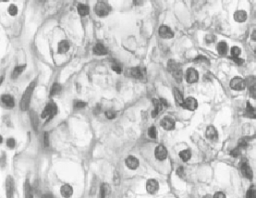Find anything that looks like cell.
I'll use <instances>...</instances> for the list:
<instances>
[{"mask_svg":"<svg viewBox=\"0 0 256 198\" xmlns=\"http://www.w3.org/2000/svg\"><path fill=\"white\" fill-rule=\"evenodd\" d=\"M35 85H36V82L33 81L28 85V87L26 89L25 92L23 93V96L21 97V103H20V107H21V109L22 111H26L29 109V104H30L33 92L34 91Z\"/></svg>","mask_w":256,"mask_h":198,"instance_id":"1","label":"cell"},{"mask_svg":"<svg viewBox=\"0 0 256 198\" xmlns=\"http://www.w3.org/2000/svg\"><path fill=\"white\" fill-rule=\"evenodd\" d=\"M57 114V107L53 102H50L45 106L42 112L41 117L43 119H47V121L51 120Z\"/></svg>","mask_w":256,"mask_h":198,"instance_id":"2","label":"cell"},{"mask_svg":"<svg viewBox=\"0 0 256 198\" xmlns=\"http://www.w3.org/2000/svg\"><path fill=\"white\" fill-rule=\"evenodd\" d=\"M246 86L248 87L250 96L255 99L256 98V77L254 75H249L245 79Z\"/></svg>","mask_w":256,"mask_h":198,"instance_id":"3","label":"cell"},{"mask_svg":"<svg viewBox=\"0 0 256 198\" xmlns=\"http://www.w3.org/2000/svg\"><path fill=\"white\" fill-rule=\"evenodd\" d=\"M230 86L234 91H242L246 87L245 80L241 77H234L230 82Z\"/></svg>","mask_w":256,"mask_h":198,"instance_id":"4","label":"cell"},{"mask_svg":"<svg viewBox=\"0 0 256 198\" xmlns=\"http://www.w3.org/2000/svg\"><path fill=\"white\" fill-rule=\"evenodd\" d=\"M110 11V8L104 2L97 3L95 6V12L98 16H106Z\"/></svg>","mask_w":256,"mask_h":198,"instance_id":"5","label":"cell"},{"mask_svg":"<svg viewBox=\"0 0 256 198\" xmlns=\"http://www.w3.org/2000/svg\"><path fill=\"white\" fill-rule=\"evenodd\" d=\"M185 77H186V80L188 83L193 84V83H195V82L198 81V80H199V74H198V72H197L195 68H188V70L186 71Z\"/></svg>","mask_w":256,"mask_h":198,"instance_id":"6","label":"cell"},{"mask_svg":"<svg viewBox=\"0 0 256 198\" xmlns=\"http://www.w3.org/2000/svg\"><path fill=\"white\" fill-rule=\"evenodd\" d=\"M182 107L190 111H194L198 107V102H197V100L194 97H188L186 99H185Z\"/></svg>","mask_w":256,"mask_h":198,"instance_id":"7","label":"cell"},{"mask_svg":"<svg viewBox=\"0 0 256 198\" xmlns=\"http://www.w3.org/2000/svg\"><path fill=\"white\" fill-rule=\"evenodd\" d=\"M5 189H6V196L8 198H11L13 197L15 190V182L13 178L11 176H8L5 182Z\"/></svg>","mask_w":256,"mask_h":198,"instance_id":"8","label":"cell"},{"mask_svg":"<svg viewBox=\"0 0 256 198\" xmlns=\"http://www.w3.org/2000/svg\"><path fill=\"white\" fill-rule=\"evenodd\" d=\"M155 156L159 161H164L167 157V150L163 145H158L155 150Z\"/></svg>","mask_w":256,"mask_h":198,"instance_id":"9","label":"cell"},{"mask_svg":"<svg viewBox=\"0 0 256 198\" xmlns=\"http://www.w3.org/2000/svg\"><path fill=\"white\" fill-rule=\"evenodd\" d=\"M158 34H159L160 37L163 38V39H172L174 36L173 32L171 30V28L167 26H160L158 30Z\"/></svg>","mask_w":256,"mask_h":198,"instance_id":"10","label":"cell"},{"mask_svg":"<svg viewBox=\"0 0 256 198\" xmlns=\"http://www.w3.org/2000/svg\"><path fill=\"white\" fill-rule=\"evenodd\" d=\"M146 190L150 194H155L159 190V183L155 179H149L146 183Z\"/></svg>","mask_w":256,"mask_h":198,"instance_id":"11","label":"cell"},{"mask_svg":"<svg viewBox=\"0 0 256 198\" xmlns=\"http://www.w3.org/2000/svg\"><path fill=\"white\" fill-rule=\"evenodd\" d=\"M241 171H242V175L248 179H252L253 178V171L251 167H249L247 161H243L241 165Z\"/></svg>","mask_w":256,"mask_h":198,"instance_id":"12","label":"cell"},{"mask_svg":"<svg viewBox=\"0 0 256 198\" xmlns=\"http://www.w3.org/2000/svg\"><path fill=\"white\" fill-rule=\"evenodd\" d=\"M125 165L128 168L132 170H136L139 167V161L135 156H130L125 159Z\"/></svg>","mask_w":256,"mask_h":198,"instance_id":"13","label":"cell"},{"mask_svg":"<svg viewBox=\"0 0 256 198\" xmlns=\"http://www.w3.org/2000/svg\"><path fill=\"white\" fill-rule=\"evenodd\" d=\"M160 126L166 131H171L175 127V122L171 118H164L160 121Z\"/></svg>","mask_w":256,"mask_h":198,"instance_id":"14","label":"cell"},{"mask_svg":"<svg viewBox=\"0 0 256 198\" xmlns=\"http://www.w3.org/2000/svg\"><path fill=\"white\" fill-rule=\"evenodd\" d=\"M206 136L208 137V139L210 140H213V141H216L218 139V132L215 128L214 126H209L208 128H207V131H206Z\"/></svg>","mask_w":256,"mask_h":198,"instance_id":"15","label":"cell"},{"mask_svg":"<svg viewBox=\"0 0 256 198\" xmlns=\"http://www.w3.org/2000/svg\"><path fill=\"white\" fill-rule=\"evenodd\" d=\"M152 102H153V104H154L155 109H154V110L152 111L151 115H152L153 118H155V117H156V116L158 115V114H159L160 112L162 110L163 104L161 103L160 100H157V99H153Z\"/></svg>","mask_w":256,"mask_h":198,"instance_id":"16","label":"cell"},{"mask_svg":"<svg viewBox=\"0 0 256 198\" xmlns=\"http://www.w3.org/2000/svg\"><path fill=\"white\" fill-rule=\"evenodd\" d=\"M248 18V15L245 10H237L234 14V19L237 22H244Z\"/></svg>","mask_w":256,"mask_h":198,"instance_id":"17","label":"cell"},{"mask_svg":"<svg viewBox=\"0 0 256 198\" xmlns=\"http://www.w3.org/2000/svg\"><path fill=\"white\" fill-rule=\"evenodd\" d=\"M245 116L252 118V119H256V111L255 109L249 103V102H247L246 105V109H245Z\"/></svg>","mask_w":256,"mask_h":198,"instance_id":"18","label":"cell"},{"mask_svg":"<svg viewBox=\"0 0 256 198\" xmlns=\"http://www.w3.org/2000/svg\"><path fill=\"white\" fill-rule=\"evenodd\" d=\"M61 194L63 197H70L73 195V188L69 184H64L60 189Z\"/></svg>","mask_w":256,"mask_h":198,"instance_id":"19","label":"cell"},{"mask_svg":"<svg viewBox=\"0 0 256 198\" xmlns=\"http://www.w3.org/2000/svg\"><path fill=\"white\" fill-rule=\"evenodd\" d=\"M69 48H70L69 43L68 41L62 40L60 43H59V44H58V49H57L58 53H60V54H64V53H66V52H68V51H69Z\"/></svg>","mask_w":256,"mask_h":198,"instance_id":"20","label":"cell"},{"mask_svg":"<svg viewBox=\"0 0 256 198\" xmlns=\"http://www.w3.org/2000/svg\"><path fill=\"white\" fill-rule=\"evenodd\" d=\"M173 96H174V98H175L176 102H177L179 106H183L185 99H184L183 95H182V93L180 92L179 89L173 88Z\"/></svg>","mask_w":256,"mask_h":198,"instance_id":"21","label":"cell"},{"mask_svg":"<svg viewBox=\"0 0 256 198\" xmlns=\"http://www.w3.org/2000/svg\"><path fill=\"white\" fill-rule=\"evenodd\" d=\"M93 52H94V54L97 55V56H104V55L107 54V50L104 47V45L98 43L93 48Z\"/></svg>","mask_w":256,"mask_h":198,"instance_id":"22","label":"cell"},{"mask_svg":"<svg viewBox=\"0 0 256 198\" xmlns=\"http://www.w3.org/2000/svg\"><path fill=\"white\" fill-rule=\"evenodd\" d=\"M2 102H4L7 107L13 108L15 106V100L14 98L10 95H3L2 96Z\"/></svg>","mask_w":256,"mask_h":198,"instance_id":"23","label":"cell"},{"mask_svg":"<svg viewBox=\"0 0 256 198\" xmlns=\"http://www.w3.org/2000/svg\"><path fill=\"white\" fill-rule=\"evenodd\" d=\"M217 50L219 52V54L221 55V56H225V55L227 54V51H228V45L225 42V41H221L217 45Z\"/></svg>","mask_w":256,"mask_h":198,"instance_id":"24","label":"cell"},{"mask_svg":"<svg viewBox=\"0 0 256 198\" xmlns=\"http://www.w3.org/2000/svg\"><path fill=\"white\" fill-rule=\"evenodd\" d=\"M131 75L132 77H134L135 79L140 80L144 77V71L141 68L136 67V68H132L131 69Z\"/></svg>","mask_w":256,"mask_h":198,"instance_id":"25","label":"cell"},{"mask_svg":"<svg viewBox=\"0 0 256 198\" xmlns=\"http://www.w3.org/2000/svg\"><path fill=\"white\" fill-rule=\"evenodd\" d=\"M77 9H78V13L81 16H85L90 13L89 7L85 4H79L78 7H77Z\"/></svg>","mask_w":256,"mask_h":198,"instance_id":"26","label":"cell"},{"mask_svg":"<svg viewBox=\"0 0 256 198\" xmlns=\"http://www.w3.org/2000/svg\"><path fill=\"white\" fill-rule=\"evenodd\" d=\"M110 186L108 184H102L101 187H100V194H101V197H106L109 195L110 193Z\"/></svg>","mask_w":256,"mask_h":198,"instance_id":"27","label":"cell"},{"mask_svg":"<svg viewBox=\"0 0 256 198\" xmlns=\"http://www.w3.org/2000/svg\"><path fill=\"white\" fill-rule=\"evenodd\" d=\"M179 68H180V66L177 61H174V60H169L168 61V62H167V69H168L169 72L173 73V72H174L175 70H177Z\"/></svg>","mask_w":256,"mask_h":198,"instance_id":"28","label":"cell"},{"mask_svg":"<svg viewBox=\"0 0 256 198\" xmlns=\"http://www.w3.org/2000/svg\"><path fill=\"white\" fill-rule=\"evenodd\" d=\"M26 68V65H21V66H17L14 68L12 72V79H16L22 74L24 69Z\"/></svg>","mask_w":256,"mask_h":198,"instance_id":"29","label":"cell"},{"mask_svg":"<svg viewBox=\"0 0 256 198\" xmlns=\"http://www.w3.org/2000/svg\"><path fill=\"white\" fill-rule=\"evenodd\" d=\"M179 157H180V159H181L183 161H185V162L188 161L191 158V152H190V150H182V151L179 153Z\"/></svg>","mask_w":256,"mask_h":198,"instance_id":"30","label":"cell"},{"mask_svg":"<svg viewBox=\"0 0 256 198\" xmlns=\"http://www.w3.org/2000/svg\"><path fill=\"white\" fill-rule=\"evenodd\" d=\"M172 74H173V77L174 78V80L178 82V83L182 82V79H183V72H182V69H181V68H179V69L175 70V71L173 72Z\"/></svg>","mask_w":256,"mask_h":198,"instance_id":"31","label":"cell"},{"mask_svg":"<svg viewBox=\"0 0 256 198\" xmlns=\"http://www.w3.org/2000/svg\"><path fill=\"white\" fill-rule=\"evenodd\" d=\"M61 90H62V87L59 84H57V83L53 84V85L51 86V89H50V96H51L58 94L61 91Z\"/></svg>","mask_w":256,"mask_h":198,"instance_id":"32","label":"cell"},{"mask_svg":"<svg viewBox=\"0 0 256 198\" xmlns=\"http://www.w3.org/2000/svg\"><path fill=\"white\" fill-rule=\"evenodd\" d=\"M24 191H25V197H32L33 195H32V188H31V185L29 184V181L27 180L26 183L24 184Z\"/></svg>","mask_w":256,"mask_h":198,"instance_id":"33","label":"cell"},{"mask_svg":"<svg viewBox=\"0 0 256 198\" xmlns=\"http://www.w3.org/2000/svg\"><path fill=\"white\" fill-rule=\"evenodd\" d=\"M31 121H32V124H33V126L35 129V131H37V128H38V125H39V120H38V117H37V115L35 114L34 112H33L31 114Z\"/></svg>","mask_w":256,"mask_h":198,"instance_id":"34","label":"cell"},{"mask_svg":"<svg viewBox=\"0 0 256 198\" xmlns=\"http://www.w3.org/2000/svg\"><path fill=\"white\" fill-rule=\"evenodd\" d=\"M241 54V49L238 46H233L230 50V55L232 57H238Z\"/></svg>","mask_w":256,"mask_h":198,"instance_id":"35","label":"cell"},{"mask_svg":"<svg viewBox=\"0 0 256 198\" xmlns=\"http://www.w3.org/2000/svg\"><path fill=\"white\" fill-rule=\"evenodd\" d=\"M194 61L195 62H196V63H200V62H202V63H206V64H209V60H208V58L206 57V56H198L196 58H195L194 59Z\"/></svg>","mask_w":256,"mask_h":198,"instance_id":"36","label":"cell"},{"mask_svg":"<svg viewBox=\"0 0 256 198\" xmlns=\"http://www.w3.org/2000/svg\"><path fill=\"white\" fill-rule=\"evenodd\" d=\"M148 134H149L150 137H151V138H156V136H157V131H156L155 126H151V127H150L149 130H148Z\"/></svg>","mask_w":256,"mask_h":198,"instance_id":"37","label":"cell"},{"mask_svg":"<svg viewBox=\"0 0 256 198\" xmlns=\"http://www.w3.org/2000/svg\"><path fill=\"white\" fill-rule=\"evenodd\" d=\"M8 11H9V15H15L16 14L18 13V9H17V7L15 6V4H10L9 6V9H8Z\"/></svg>","mask_w":256,"mask_h":198,"instance_id":"38","label":"cell"},{"mask_svg":"<svg viewBox=\"0 0 256 198\" xmlns=\"http://www.w3.org/2000/svg\"><path fill=\"white\" fill-rule=\"evenodd\" d=\"M230 155L234 158H236L239 156H241V149L239 147H236L235 149L231 150V151L230 152Z\"/></svg>","mask_w":256,"mask_h":198,"instance_id":"39","label":"cell"},{"mask_svg":"<svg viewBox=\"0 0 256 198\" xmlns=\"http://www.w3.org/2000/svg\"><path fill=\"white\" fill-rule=\"evenodd\" d=\"M247 146H248V139H247V138L243 137V138H242V139H240V140H239V142H238V146H237V147H239L241 150H242V149H245Z\"/></svg>","mask_w":256,"mask_h":198,"instance_id":"40","label":"cell"},{"mask_svg":"<svg viewBox=\"0 0 256 198\" xmlns=\"http://www.w3.org/2000/svg\"><path fill=\"white\" fill-rule=\"evenodd\" d=\"M246 197L248 198H255L256 197V191L253 190V189H249V191H247Z\"/></svg>","mask_w":256,"mask_h":198,"instance_id":"41","label":"cell"},{"mask_svg":"<svg viewBox=\"0 0 256 198\" xmlns=\"http://www.w3.org/2000/svg\"><path fill=\"white\" fill-rule=\"evenodd\" d=\"M105 115H106V117H107L108 119L112 120V119L115 118L116 115H115V112H113L112 110H108V111H106V112H105Z\"/></svg>","mask_w":256,"mask_h":198,"instance_id":"42","label":"cell"},{"mask_svg":"<svg viewBox=\"0 0 256 198\" xmlns=\"http://www.w3.org/2000/svg\"><path fill=\"white\" fill-rule=\"evenodd\" d=\"M7 146L10 149H13L15 146V141L14 138L10 137V138H8L7 140Z\"/></svg>","mask_w":256,"mask_h":198,"instance_id":"43","label":"cell"},{"mask_svg":"<svg viewBox=\"0 0 256 198\" xmlns=\"http://www.w3.org/2000/svg\"><path fill=\"white\" fill-rule=\"evenodd\" d=\"M216 40V37H215L214 34H208L206 36V41L207 43H213Z\"/></svg>","mask_w":256,"mask_h":198,"instance_id":"44","label":"cell"},{"mask_svg":"<svg viewBox=\"0 0 256 198\" xmlns=\"http://www.w3.org/2000/svg\"><path fill=\"white\" fill-rule=\"evenodd\" d=\"M85 106H86V102H82V101H78L75 102V105H74L76 109H82V108H85Z\"/></svg>","mask_w":256,"mask_h":198,"instance_id":"45","label":"cell"},{"mask_svg":"<svg viewBox=\"0 0 256 198\" xmlns=\"http://www.w3.org/2000/svg\"><path fill=\"white\" fill-rule=\"evenodd\" d=\"M112 69H113L115 73H117V74H120V73H121V71H122V69H121V68H120V66H119L118 64H115V65H113V66H112Z\"/></svg>","mask_w":256,"mask_h":198,"instance_id":"46","label":"cell"},{"mask_svg":"<svg viewBox=\"0 0 256 198\" xmlns=\"http://www.w3.org/2000/svg\"><path fill=\"white\" fill-rule=\"evenodd\" d=\"M177 174H178L180 178H183L185 176V169H184L183 167H179V168L177 169Z\"/></svg>","mask_w":256,"mask_h":198,"instance_id":"47","label":"cell"},{"mask_svg":"<svg viewBox=\"0 0 256 198\" xmlns=\"http://www.w3.org/2000/svg\"><path fill=\"white\" fill-rule=\"evenodd\" d=\"M232 58H233L234 62L236 63V64H238V65H242L243 62H244V60L242 59V58H239V56L238 57H232Z\"/></svg>","mask_w":256,"mask_h":198,"instance_id":"48","label":"cell"},{"mask_svg":"<svg viewBox=\"0 0 256 198\" xmlns=\"http://www.w3.org/2000/svg\"><path fill=\"white\" fill-rule=\"evenodd\" d=\"M44 144L45 147H47L49 145V135L47 132H45L44 134Z\"/></svg>","mask_w":256,"mask_h":198,"instance_id":"49","label":"cell"},{"mask_svg":"<svg viewBox=\"0 0 256 198\" xmlns=\"http://www.w3.org/2000/svg\"><path fill=\"white\" fill-rule=\"evenodd\" d=\"M114 182H115V185H118V184H120V175H118L117 172H115V178H114Z\"/></svg>","mask_w":256,"mask_h":198,"instance_id":"50","label":"cell"},{"mask_svg":"<svg viewBox=\"0 0 256 198\" xmlns=\"http://www.w3.org/2000/svg\"><path fill=\"white\" fill-rule=\"evenodd\" d=\"M214 197H225V195L222 192H218L214 194Z\"/></svg>","mask_w":256,"mask_h":198,"instance_id":"51","label":"cell"},{"mask_svg":"<svg viewBox=\"0 0 256 198\" xmlns=\"http://www.w3.org/2000/svg\"><path fill=\"white\" fill-rule=\"evenodd\" d=\"M251 39H252L253 40L256 41V30H255V31L252 33V34H251Z\"/></svg>","mask_w":256,"mask_h":198,"instance_id":"52","label":"cell"},{"mask_svg":"<svg viewBox=\"0 0 256 198\" xmlns=\"http://www.w3.org/2000/svg\"><path fill=\"white\" fill-rule=\"evenodd\" d=\"M143 1H144V0H134V3H135L136 5H140Z\"/></svg>","mask_w":256,"mask_h":198,"instance_id":"53","label":"cell"},{"mask_svg":"<svg viewBox=\"0 0 256 198\" xmlns=\"http://www.w3.org/2000/svg\"><path fill=\"white\" fill-rule=\"evenodd\" d=\"M160 102H161V103L163 104V106H167L168 104H167V102H166L165 99H163V98H160Z\"/></svg>","mask_w":256,"mask_h":198,"instance_id":"54","label":"cell"},{"mask_svg":"<svg viewBox=\"0 0 256 198\" xmlns=\"http://www.w3.org/2000/svg\"><path fill=\"white\" fill-rule=\"evenodd\" d=\"M2 1H3V2H7L8 0H2Z\"/></svg>","mask_w":256,"mask_h":198,"instance_id":"55","label":"cell"},{"mask_svg":"<svg viewBox=\"0 0 256 198\" xmlns=\"http://www.w3.org/2000/svg\"><path fill=\"white\" fill-rule=\"evenodd\" d=\"M255 54H256V49H255Z\"/></svg>","mask_w":256,"mask_h":198,"instance_id":"56","label":"cell"},{"mask_svg":"<svg viewBox=\"0 0 256 198\" xmlns=\"http://www.w3.org/2000/svg\"><path fill=\"white\" fill-rule=\"evenodd\" d=\"M255 137H256V133H255Z\"/></svg>","mask_w":256,"mask_h":198,"instance_id":"57","label":"cell"}]
</instances>
